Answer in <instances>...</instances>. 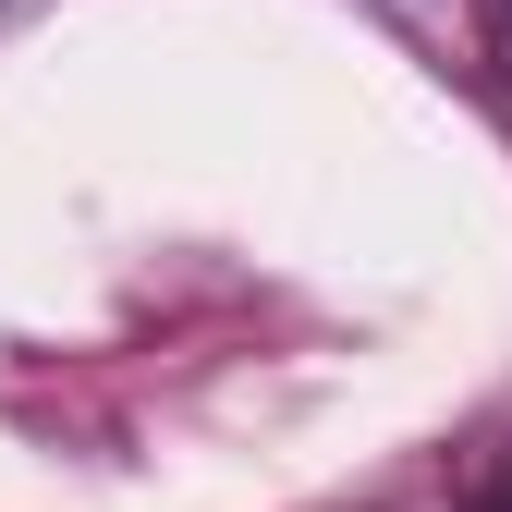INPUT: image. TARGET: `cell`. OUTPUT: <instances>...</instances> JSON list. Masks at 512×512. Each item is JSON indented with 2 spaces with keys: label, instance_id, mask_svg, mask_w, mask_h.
Returning <instances> with one entry per match:
<instances>
[{
  "label": "cell",
  "instance_id": "6da1fadb",
  "mask_svg": "<svg viewBox=\"0 0 512 512\" xmlns=\"http://www.w3.org/2000/svg\"><path fill=\"white\" fill-rule=\"evenodd\" d=\"M488 512H512V488H500V500H488Z\"/></svg>",
  "mask_w": 512,
  "mask_h": 512
}]
</instances>
